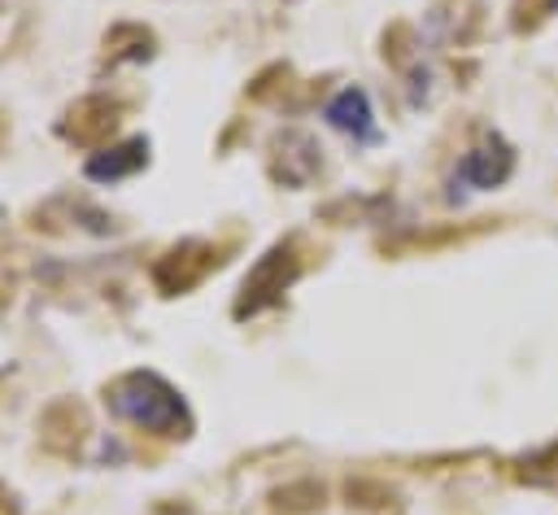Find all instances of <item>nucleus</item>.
Wrapping results in <instances>:
<instances>
[{
  "label": "nucleus",
  "instance_id": "f257e3e1",
  "mask_svg": "<svg viewBox=\"0 0 558 515\" xmlns=\"http://www.w3.org/2000/svg\"><path fill=\"white\" fill-rule=\"evenodd\" d=\"M105 406L153 436H179V441L192 436V410L183 393L157 371H122L118 380L105 384Z\"/></svg>",
  "mask_w": 558,
  "mask_h": 515
},
{
  "label": "nucleus",
  "instance_id": "f03ea898",
  "mask_svg": "<svg viewBox=\"0 0 558 515\" xmlns=\"http://www.w3.org/2000/svg\"><path fill=\"white\" fill-rule=\"evenodd\" d=\"M296 275H301V258H296V244H292V240L266 249V253L257 258V266L244 275V284H240L235 319H244V314H262L266 306H275V301L292 288Z\"/></svg>",
  "mask_w": 558,
  "mask_h": 515
},
{
  "label": "nucleus",
  "instance_id": "7ed1b4c3",
  "mask_svg": "<svg viewBox=\"0 0 558 515\" xmlns=\"http://www.w3.org/2000/svg\"><path fill=\"white\" fill-rule=\"evenodd\" d=\"M222 266V253L209 244V240H179L174 249H166L157 262H153V284L166 292V297H174V292H187V288H196L209 271H218Z\"/></svg>",
  "mask_w": 558,
  "mask_h": 515
},
{
  "label": "nucleus",
  "instance_id": "20e7f679",
  "mask_svg": "<svg viewBox=\"0 0 558 515\" xmlns=\"http://www.w3.org/2000/svg\"><path fill=\"white\" fill-rule=\"evenodd\" d=\"M514 161H519V153L506 135H484L475 148L462 153V161L453 170V183L475 188V192H493L514 175Z\"/></svg>",
  "mask_w": 558,
  "mask_h": 515
},
{
  "label": "nucleus",
  "instance_id": "39448f33",
  "mask_svg": "<svg viewBox=\"0 0 558 515\" xmlns=\"http://www.w3.org/2000/svg\"><path fill=\"white\" fill-rule=\"evenodd\" d=\"M122 122V105L109 100V96H83L65 109V118L57 122V135L70 140V144H105Z\"/></svg>",
  "mask_w": 558,
  "mask_h": 515
},
{
  "label": "nucleus",
  "instance_id": "423d86ee",
  "mask_svg": "<svg viewBox=\"0 0 558 515\" xmlns=\"http://www.w3.org/2000/svg\"><path fill=\"white\" fill-rule=\"evenodd\" d=\"M323 166V148L310 131H279L275 144H270V175L288 188H301L318 175Z\"/></svg>",
  "mask_w": 558,
  "mask_h": 515
},
{
  "label": "nucleus",
  "instance_id": "0eeeda50",
  "mask_svg": "<svg viewBox=\"0 0 558 515\" xmlns=\"http://www.w3.org/2000/svg\"><path fill=\"white\" fill-rule=\"evenodd\" d=\"M87 432H92L87 410H83V402H74V397H57V402L39 415V441H44V450H52V454H74V450L87 441Z\"/></svg>",
  "mask_w": 558,
  "mask_h": 515
},
{
  "label": "nucleus",
  "instance_id": "6e6552de",
  "mask_svg": "<svg viewBox=\"0 0 558 515\" xmlns=\"http://www.w3.org/2000/svg\"><path fill=\"white\" fill-rule=\"evenodd\" d=\"M148 166V140L144 135H131L122 144H109V148H96L87 161H83V175L96 179V183H118L135 170Z\"/></svg>",
  "mask_w": 558,
  "mask_h": 515
},
{
  "label": "nucleus",
  "instance_id": "1a4fd4ad",
  "mask_svg": "<svg viewBox=\"0 0 558 515\" xmlns=\"http://www.w3.org/2000/svg\"><path fill=\"white\" fill-rule=\"evenodd\" d=\"M323 118L349 140H375V109H371V96L362 87H340L323 105Z\"/></svg>",
  "mask_w": 558,
  "mask_h": 515
},
{
  "label": "nucleus",
  "instance_id": "9d476101",
  "mask_svg": "<svg viewBox=\"0 0 558 515\" xmlns=\"http://www.w3.org/2000/svg\"><path fill=\"white\" fill-rule=\"evenodd\" d=\"M157 52V39L148 26H135V22H122L105 35V61L118 65V61H148Z\"/></svg>",
  "mask_w": 558,
  "mask_h": 515
},
{
  "label": "nucleus",
  "instance_id": "9b49d317",
  "mask_svg": "<svg viewBox=\"0 0 558 515\" xmlns=\"http://www.w3.org/2000/svg\"><path fill=\"white\" fill-rule=\"evenodd\" d=\"M275 506L283 511H310V506H323V484H288L275 493Z\"/></svg>",
  "mask_w": 558,
  "mask_h": 515
}]
</instances>
